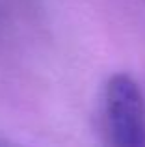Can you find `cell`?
I'll return each instance as SVG.
<instances>
[{"label": "cell", "instance_id": "cell-1", "mask_svg": "<svg viewBox=\"0 0 145 147\" xmlns=\"http://www.w3.org/2000/svg\"><path fill=\"white\" fill-rule=\"evenodd\" d=\"M104 115L115 145H145V97L130 75L115 73L110 76L104 90Z\"/></svg>", "mask_w": 145, "mask_h": 147}]
</instances>
